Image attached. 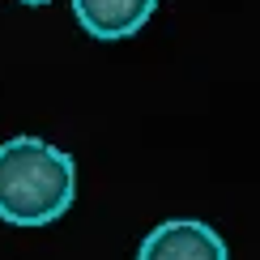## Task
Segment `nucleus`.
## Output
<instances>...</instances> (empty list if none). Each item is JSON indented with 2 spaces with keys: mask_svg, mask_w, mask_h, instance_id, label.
Segmentation results:
<instances>
[{
  "mask_svg": "<svg viewBox=\"0 0 260 260\" xmlns=\"http://www.w3.org/2000/svg\"><path fill=\"white\" fill-rule=\"evenodd\" d=\"M21 5H51V0H21Z\"/></svg>",
  "mask_w": 260,
  "mask_h": 260,
  "instance_id": "obj_4",
  "label": "nucleus"
},
{
  "mask_svg": "<svg viewBox=\"0 0 260 260\" xmlns=\"http://www.w3.org/2000/svg\"><path fill=\"white\" fill-rule=\"evenodd\" d=\"M77 201V167L73 154L43 137L0 141V222L35 231L51 226Z\"/></svg>",
  "mask_w": 260,
  "mask_h": 260,
  "instance_id": "obj_1",
  "label": "nucleus"
},
{
  "mask_svg": "<svg viewBox=\"0 0 260 260\" xmlns=\"http://www.w3.org/2000/svg\"><path fill=\"white\" fill-rule=\"evenodd\" d=\"M158 0H73L81 30L94 39H128L154 17Z\"/></svg>",
  "mask_w": 260,
  "mask_h": 260,
  "instance_id": "obj_3",
  "label": "nucleus"
},
{
  "mask_svg": "<svg viewBox=\"0 0 260 260\" xmlns=\"http://www.w3.org/2000/svg\"><path fill=\"white\" fill-rule=\"evenodd\" d=\"M137 260H231V247L209 222L171 218L141 239Z\"/></svg>",
  "mask_w": 260,
  "mask_h": 260,
  "instance_id": "obj_2",
  "label": "nucleus"
}]
</instances>
